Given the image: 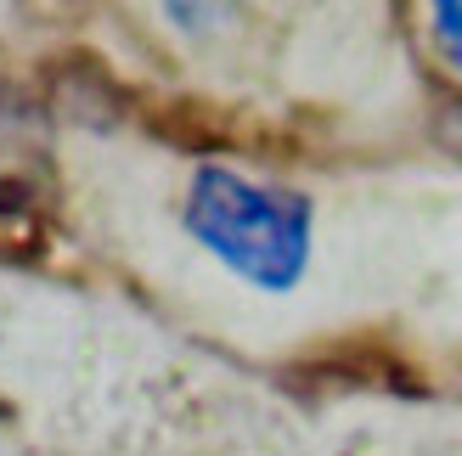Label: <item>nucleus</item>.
Returning <instances> with one entry per match:
<instances>
[{"instance_id": "obj_1", "label": "nucleus", "mask_w": 462, "mask_h": 456, "mask_svg": "<svg viewBox=\"0 0 462 456\" xmlns=\"http://www.w3.org/2000/svg\"><path fill=\"white\" fill-rule=\"evenodd\" d=\"M180 232L231 282L282 299L310 277L316 203L271 175L237 169L226 158H203V164H192L187 187H180Z\"/></svg>"}, {"instance_id": "obj_3", "label": "nucleus", "mask_w": 462, "mask_h": 456, "mask_svg": "<svg viewBox=\"0 0 462 456\" xmlns=\"http://www.w3.org/2000/svg\"><path fill=\"white\" fill-rule=\"evenodd\" d=\"M423 12H429L434 51H440L457 74H462V0H423Z\"/></svg>"}, {"instance_id": "obj_4", "label": "nucleus", "mask_w": 462, "mask_h": 456, "mask_svg": "<svg viewBox=\"0 0 462 456\" xmlns=\"http://www.w3.org/2000/svg\"><path fill=\"white\" fill-rule=\"evenodd\" d=\"M446 141H451V147H457V152H462V107H457V113H451V119H446Z\"/></svg>"}, {"instance_id": "obj_2", "label": "nucleus", "mask_w": 462, "mask_h": 456, "mask_svg": "<svg viewBox=\"0 0 462 456\" xmlns=\"http://www.w3.org/2000/svg\"><path fill=\"white\" fill-rule=\"evenodd\" d=\"M158 6H164V17L180 34H215L248 6V0H158Z\"/></svg>"}]
</instances>
